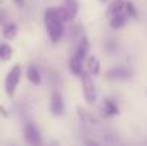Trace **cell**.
Returning <instances> with one entry per match:
<instances>
[{"instance_id":"277c9868","label":"cell","mask_w":147,"mask_h":146,"mask_svg":"<svg viewBox=\"0 0 147 146\" xmlns=\"http://www.w3.org/2000/svg\"><path fill=\"white\" fill-rule=\"evenodd\" d=\"M56 10H57V14L61 19V22H71L77 14L79 4H77L76 0H67L64 6H61V7L56 9Z\"/></svg>"},{"instance_id":"5bb4252c","label":"cell","mask_w":147,"mask_h":146,"mask_svg":"<svg viewBox=\"0 0 147 146\" xmlns=\"http://www.w3.org/2000/svg\"><path fill=\"white\" fill-rule=\"evenodd\" d=\"M16 35H17V26H16L14 23H7V24H4V27H3V37H4L6 40L14 39Z\"/></svg>"},{"instance_id":"7a4b0ae2","label":"cell","mask_w":147,"mask_h":146,"mask_svg":"<svg viewBox=\"0 0 147 146\" xmlns=\"http://www.w3.org/2000/svg\"><path fill=\"white\" fill-rule=\"evenodd\" d=\"M20 77H22V66L16 65L10 69V72L7 73L6 80H4V89H6V93L9 96L14 95V92L20 83Z\"/></svg>"},{"instance_id":"44dd1931","label":"cell","mask_w":147,"mask_h":146,"mask_svg":"<svg viewBox=\"0 0 147 146\" xmlns=\"http://www.w3.org/2000/svg\"><path fill=\"white\" fill-rule=\"evenodd\" d=\"M64 1H67V0H64Z\"/></svg>"},{"instance_id":"6da1fadb","label":"cell","mask_w":147,"mask_h":146,"mask_svg":"<svg viewBox=\"0 0 147 146\" xmlns=\"http://www.w3.org/2000/svg\"><path fill=\"white\" fill-rule=\"evenodd\" d=\"M45 26H46L50 40L53 43H57L63 37L64 27H63V22L59 17L56 9H47L45 12Z\"/></svg>"},{"instance_id":"ffe728a7","label":"cell","mask_w":147,"mask_h":146,"mask_svg":"<svg viewBox=\"0 0 147 146\" xmlns=\"http://www.w3.org/2000/svg\"><path fill=\"white\" fill-rule=\"evenodd\" d=\"M101 1H109V0H101Z\"/></svg>"},{"instance_id":"5b68a950","label":"cell","mask_w":147,"mask_h":146,"mask_svg":"<svg viewBox=\"0 0 147 146\" xmlns=\"http://www.w3.org/2000/svg\"><path fill=\"white\" fill-rule=\"evenodd\" d=\"M24 139L30 145H40L42 143V136L39 129L33 123H27L24 128Z\"/></svg>"},{"instance_id":"7c38bea8","label":"cell","mask_w":147,"mask_h":146,"mask_svg":"<svg viewBox=\"0 0 147 146\" xmlns=\"http://www.w3.org/2000/svg\"><path fill=\"white\" fill-rule=\"evenodd\" d=\"M87 59V72L93 76H97L100 73V62L97 60L96 56H89Z\"/></svg>"},{"instance_id":"3957f363","label":"cell","mask_w":147,"mask_h":146,"mask_svg":"<svg viewBox=\"0 0 147 146\" xmlns=\"http://www.w3.org/2000/svg\"><path fill=\"white\" fill-rule=\"evenodd\" d=\"M80 79H82V88H83L84 100L89 105H94L96 103V88H94V82L92 79V75L89 72H83Z\"/></svg>"},{"instance_id":"9a60e30c","label":"cell","mask_w":147,"mask_h":146,"mask_svg":"<svg viewBox=\"0 0 147 146\" xmlns=\"http://www.w3.org/2000/svg\"><path fill=\"white\" fill-rule=\"evenodd\" d=\"M104 112L107 116H116L119 115V107L111 99H104Z\"/></svg>"},{"instance_id":"52a82bcc","label":"cell","mask_w":147,"mask_h":146,"mask_svg":"<svg viewBox=\"0 0 147 146\" xmlns=\"http://www.w3.org/2000/svg\"><path fill=\"white\" fill-rule=\"evenodd\" d=\"M87 54H89V40H87V37H83L79 42V45H77L74 57L79 59V60H82V62H84L86 57H87Z\"/></svg>"},{"instance_id":"30bf717a","label":"cell","mask_w":147,"mask_h":146,"mask_svg":"<svg viewBox=\"0 0 147 146\" xmlns=\"http://www.w3.org/2000/svg\"><path fill=\"white\" fill-rule=\"evenodd\" d=\"M26 77H27L29 82H30L32 85H34V86H39V85L42 83V76H40V73H39V70H37L36 66H29V67H27Z\"/></svg>"},{"instance_id":"2e32d148","label":"cell","mask_w":147,"mask_h":146,"mask_svg":"<svg viewBox=\"0 0 147 146\" xmlns=\"http://www.w3.org/2000/svg\"><path fill=\"white\" fill-rule=\"evenodd\" d=\"M11 57V48L6 43L0 45V59L1 60H9Z\"/></svg>"},{"instance_id":"ac0fdd59","label":"cell","mask_w":147,"mask_h":146,"mask_svg":"<svg viewBox=\"0 0 147 146\" xmlns=\"http://www.w3.org/2000/svg\"><path fill=\"white\" fill-rule=\"evenodd\" d=\"M0 113H1L3 116H9V113H7V112L4 110V107H1V106H0Z\"/></svg>"},{"instance_id":"e0dca14e","label":"cell","mask_w":147,"mask_h":146,"mask_svg":"<svg viewBox=\"0 0 147 146\" xmlns=\"http://www.w3.org/2000/svg\"><path fill=\"white\" fill-rule=\"evenodd\" d=\"M124 12H126L129 16H131V17H137V10H136L134 4H133V3H130V1H126Z\"/></svg>"},{"instance_id":"8992f818","label":"cell","mask_w":147,"mask_h":146,"mask_svg":"<svg viewBox=\"0 0 147 146\" xmlns=\"http://www.w3.org/2000/svg\"><path fill=\"white\" fill-rule=\"evenodd\" d=\"M50 110L54 116H61L64 112V103H63V97L59 92H53L50 97Z\"/></svg>"},{"instance_id":"9c48e42d","label":"cell","mask_w":147,"mask_h":146,"mask_svg":"<svg viewBox=\"0 0 147 146\" xmlns=\"http://www.w3.org/2000/svg\"><path fill=\"white\" fill-rule=\"evenodd\" d=\"M131 75L130 69L127 67H123V66H119V67H114L111 70L107 72V76L110 79H121V77H129Z\"/></svg>"},{"instance_id":"8fae6325","label":"cell","mask_w":147,"mask_h":146,"mask_svg":"<svg viewBox=\"0 0 147 146\" xmlns=\"http://www.w3.org/2000/svg\"><path fill=\"white\" fill-rule=\"evenodd\" d=\"M69 67H70V72L73 73V76H76V77H80L83 75V72H84L83 70V62L76 59L74 56L71 57V60L69 63Z\"/></svg>"},{"instance_id":"d6986e66","label":"cell","mask_w":147,"mask_h":146,"mask_svg":"<svg viewBox=\"0 0 147 146\" xmlns=\"http://www.w3.org/2000/svg\"><path fill=\"white\" fill-rule=\"evenodd\" d=\"M17 6H23V0H13Z\"/></svg>"},{"instance_id":"4fadbf2b","label":"cell","mask_w":147,"mask_h":146,"mask_svg":"<svg viewBox=\"0 0 147 146\" xmlns=\"http://www.w3.org/2000/svg\"><path fill=\"white\" fill-rule=\"evenodd\" d=\"M126 24V14L121 12V13H117L114 16L110 17V26L113 29H120Z\"/></svg>"},{"instance_id":"ba28073f","label":"cell","mask_w":147,"mask_h":146,"mask_svg":"<svg viewBox=\"0 0 147 146\" xmlns=\"http://www.w3.org/2000/svg\"><path fill=\"white\" fill-rule=\"evenodd\" d=\"M124 6H126V0H113L109 4L107 10H106V16L107 17H111V16H114L117 13L124 12Z\"/></svg>"}]
</instances>
